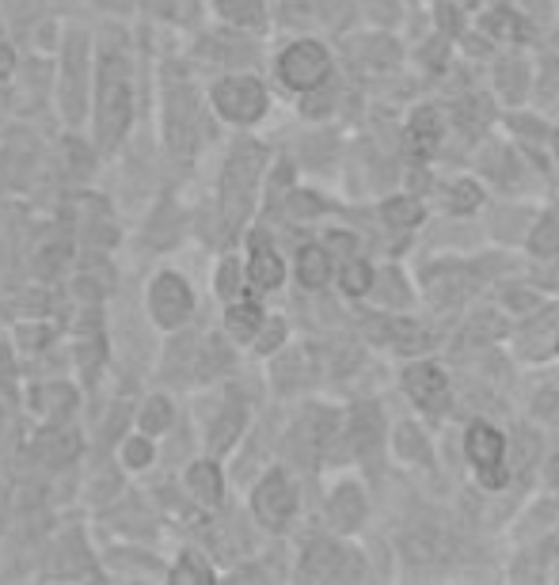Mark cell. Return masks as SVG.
Listing matches in <instances>:
<instances>
[{
	"mask_svg": "<svg viewBox=\"0 0 559 585\" xmlns=\"http://www.w3.org/2000/svg\"><path fill=\"white\" fill-rule=\"evenodd\" d=\"M278 76L293 92H316L331 76V57L320 42H293L286 54L278 57Z\"/></svg>",
	"mask_w": 559,
	"mask_h": 585,
	"instance_id": "obj_5",
	"label": "cell"
},
{
	"mask_svg": "<svg viewBox=\"0 0 559 585\" xmlns=\"http://www.w3.org/2000/svg\"><path fill=\"white\" fill-rule=\"evenodd\" d=\"M12 69H16V50L0 42V80H4V76H12Z\"/></svg>",
	"mask_w": 559,
	"mask_h": 585,
	"instance_id": "obj_39",
	"label": "cell"
},
{
	"mask_svg": "<svg viewBox=\"0 0 559 585\" xmlns=\"http://www.w3.org/2000/svg\"><path fill=\"white\" fill-rule=\"evenodd\" d=\"M449 198H453V209H457V213L480 206V190L472 187V183H453V187H449Z\"/></svg>",
	"mask_w": 559,
	"mask_h": 585,
	"instance_id": "obj_35",
	"label": "cell"
},
{
	"mask_svg": "<svg viewBox=\"0 0 559 585\" xmlns=\"http://www.w3.org/2000/svg\"><path fill=\"white\" fill-rule=\"evenodd\" d=\"M347 437L358 456L377 453V445H381V411H377V407H358L354 418H350Z\"/></svg>",
	"mask_w": 559,
	"mask_h": 585,
	"instance_id": "obj_16",
	"label": "cell"
},
{
	"mask_svg": "<svg viewBox=\"0 0 559 585\" xmlns=\"http://www.w3.org/2000/svg\"><path fill=\"white\" fill-rule=\"evenodd\" d=\"M39 460L42 464H50V468H61V464H73L80 456V437L73 430H54V434H46L39 441Z\"/></svg>",
	"mask_w": 559,
	"mask_h": 585,
	"instance_id": "obj_20",
	"label": "cell"
},
{
	"mask_svg": "<svg viewBox=\"0 0 559 585\" xmlns=\"http://www.w3.org/2000/svg\"><path fill=\"white\" fill-rule=\"evenodd\" d=\"M381 217H385L392 228H415V225H423L426 209H423V202H415V198H392V202H385Z\"/></svg>",
	"mask_w": 559,
	"mask_h": 585,
	"instance_id": "obj_25",
	"label": "cell"
},
{
	"mask_svg": "<svg viewBox=\"0 0 559 585\" xmlns=\"http://www.w3.org/2000/svg\"><path fill=\"white\" fill-rule=\"evenodd\" d=\"M533 415L559 426V392H540L537 403H533Z\"/></svg>",
	"mask_w": 559,
	"mask_h": 585,
	"instance_id": "obj_37",
	"label": "cell"
},
{
	"mask_svg": "<svg viewBox=\"0 0 559 585\" xmlns=\"http://www.w3.org/2000/svg\"><path fill=\"white\" fill-rule=\"evenodd\" d=\"M339 285H343V293L350 297H366L369 289H373V266L366 259H358V255H350L343 270H339Z\"/></svg>",
	"mask_w": 559,
	"mask_h": 585,
	"instance_id": "obj_24",
	"label": "cell"
},
{
	"mask_svg": "<svg viewBox=\"0 0 559 585\" xmlns=\"http://www.w3.org/2000/svg\"><path fill=\"white\" fill-rule=\"evenodd\" d=\"M240 430H244V411L240 407H229L225 415L213 422V437H210V445H213V453H221V449H229L232 441L240 437Z\"/></svg>",
	"mask_w": 559,
	"mask_h": 585,
	"instance_id": "obj_27",
	"label": "cell"
},
{
	"mask_svg": "<svg viewBox=\"0 0 559 585\" xmlns=\"http://www.w3.org/2000/svg\"><path fill=\"white\" fill-rule=\"evenodd\" d=\"M35 399H39V407L50 418L69 415V411L77 407V392H73L69 384H46V388H39V392H35Z\"/></svg>",
	"mask_w": 559,
	"mask_h": 585,
	"instance_id": "obj_26",
	"label": "cell"
},
{
	"mask_svg": "<svg viewBox=\"0 0 559 585\" xmlns=\"http://www.w3.org/2000/svg\"><path fill=\"white\" fill-rule=\"evenodd\" d=\"M525 80H529V73H525L521 61H502L499 73H495V84H499V92L506 99H521L525 95Z\"/></svg>",
	"mask_w": 559,
	"mask_h": 585,
	"instance_id": "obj_29",
	"label": "cell"
},
{
	"mask_svg": "<svg viewBox=\"0 0 559 585\" xmlns=\"http://www.w3.org/2000/svg\"><path fill=\"white\" fill-rule=\"evenodd\" d=\"M187 491H191L194 502L202 506H217L221 494H225V479H221V468L213 460H198L187 468Z\"/></svg>",
	"mask_w": 559,
	"mask_h": 585,
	"instance_id": "obj_13",
	"label": "cell"
},
{
	"mask_svg": "<svg viewBox=\"0 0 559 585\" xmlns=\"http://www.w3.org/2000/svg\"><path fill=\"white\" fill-rule=\"evenodd\" d=\"M396 449H400V456H407V460H423L426 441L415 426H400V430H396Z\"/></svg>",
	"mask_w": 559,
	"mask_h": 585,
	"instance_id": "obj_33",
	"label": "cell"
},
{
	"mask_svg": "<svg viewBox=\"0 0 559 585\" xmlns=\"http://www.w3.org/2000/svg\"><path fill=\"white\" fill-rule=\"evenodd\" d=\"M263 164H267V152L259 145H251V141L232 149L229 164H225V179H221V209H225V225L229 228H236L248 217Z\"/></svg>",
	"mask_w": 559,
	"mask_h": 585,
	"instance_id": "obj_1",
	"label": "cell"
},
{
	"mask_svg": "<svg viewBox=\"0 0 559 585\" xmlns=\"http://www.w3.org/2000/svg\"><path fill=\"white\" fill-rule=\"evenodd\" d=\"M347 551H339L331 540H312L301 559V578L305 582H339L347 578Z\"/></svg>",
	"mask_w": 559,
	"mask_h": 585,
	"instance_id": "obj_10",
	"label": "cell"
},
{
	"mask_svg": "<svg viewBox=\"0 0 559 585\" xmlns=\"http://www.w3.org/2000/svg\"><path fill=\"white\" fill-rule=\"evenodd\" d=\"M544 475H548V483H552V487H559V453L552 456V460H548V468H544Z\"/></svg>",
	"mask_w": 559,
	"mask_h": 585,
	"instance_id": "obj_41",
	"label": "cell"
},
{
	"mask_svg": "<svg viewBox=\"0 0 559 585\" xmlns=\"http://www.w3.org/2000/svg\"><path fill=\"white\" fill-rule=\"evenodd\" d=\"M328 244L331 247H339V255H354V247H358V240H354V236H347V232H331L328 236Z\"/></svg>",
	"mask_w": 559,
	"mask_h": 585,
	"instance_id": "obj_38",
	"label": "cell"
},
{
	"mask_svg": "<svg viewBox=\"0 0 559 585\" xmlns=\"http://www.w3.org/2000/svg\"><path fill=\"white\" fill-rule=\"evenodd\" d=\"M350 54L358 57L362 65H373V69H392L400 61V46L388 35H366L350 46Z\"/></svg>",
	"mask_w": 559,
	"mask_h": 585,
	"instance_id": "obj_18",
	"label": "cell"
},
{
	"mask_svg": "<svg viewBox=\"0 0 559 585\" xmlns=\"http://www.w3.org/2000/svg\"><path fill=\"white\" fill-rule=\"evenodd\" d=\"M99 149H115L122 133L130 126V84H126V65L122 61H103L99 76Z\"/></svg>",
	"mask_w": 559,
	"mask_h": 585,
	"instance_id": "obj_2",
	"label": "cell"
},
{
	"mask_svg": "<svg viewBox=\"0 0 559 585\" xmlns=\"http://www.w3.org/2000/svg\"><path fill=\"white\" fill-rule=\"evenodd\" d=\"M556 350H559V335H556Z\"/></svg>",
	"mask_w": 559,
	"mask_h": 585,
	"instance_id": "obj_44",
	"label": "cell"
},
{
	"mask_svg": "<svg viewBox=\"0 0 559 585\" xmlns=\"http://www.w3.org/2000/svg\"><path fill=\"white\" fill-rule=\"evenodd\" d=\"M552 152H556V160H559V126H556V133H552Z\"/></svg>",
	"mask_w": 559,
	"mask_h": 585,
	"instance_id": "obj_43",
	"label": "cell"
},
{
	"mask_svg": "<svg viewBox=\"0 0 559 585\" xmlns=\"http://www.w3.org/2000/svg\"><path fill=\"white\" fill-rule=\"evenodd\" d=\"M213 107L236 126H251L267 114V88L255 76H225L213 88Z\"/></svg>",
	"mask_w": 559,
	"mask_h": 585,
	"instance_id": "obj_4",
	"label": "cell"
},
{
	"mask_svg": "<svg viewBox=\"0 0 559 585\" xmlns=\"http://www.w3.org/2000/svg\"><path fill=\"white\" fill-rule=\"evenodd\" d=\"M122 464L134 468V472L149 468V464H153V437L149 434L126 437V441H122Z\"/></svg>",
	"mask_w": 559,
	"mask_h": 585,
	"instance_id": "obj_28",
	"label": "cell"
},
{
	"mask_svg": "<svg viewBox=\"0 0 559 585\" xmlns=\"http://www.w3.org/2000/svg\"><path fill=\"white\" fill-rule=\"evenodd\" d=\"M248 282L255 285L259 293H274L278 285L286 282V263H282V255H278L270 244H263V240H255V244H251Z\"/></svg>",
	"mask_w": 559,
	"mask_h": 585,
	"instance_id": "obj_11",
	"label": "cell"
},
{
	"mask_svg": "<svg viewBox=\"0 0 559 585\" xmlns=\"http://www.w3.org/2000/svg\"><path fill=\"white\" fill-rule=\"evenodd\" d=\"M529 251L540 255V259H556L559 255V209L540 217V225L529 236Z\"/></svg>",
	"mask_w": 559,
	"mask_h": 585,
	"instance_id": "obj_22",
	"label": "cell"
},
{
	"mask_svg": "<svg viewBox=\"0 0 559 585\" xmlns=\"http://www.w3.org/2000/svg\"><path fill=\"white\" fill-rule=\"evenodd\" d=\"M164 16L175 19V23H191L198 16V0H160Z\"/></svg>",
	"mask_w": 559,
	"mask_h": 585,
	"instance_id": "obj_36",
	"label": "cell"
},
{
	"mask_svg": "<svg viewBox=\"0 0 559 585\" xmlns=\"http://www.w3.org/2000/svg\"><path fill=\"white\" fill-rule=\"evenodd\" d=\"M251 513L263 529L278 532L290 525V517L297 513V487L290 483L286 472H270L259 479V487L251 494Z\"/></svg>",
	"mask_w": 559,
	"mask_h": 585,
	"instance_id": "obj_6",
	"label": "cell"
},
{
	"mask_svg": "<svg viewBox=\"0 0 559 585\" xmlns=\"http://www.w3.org/2000/svg\"><path fill=\"white\" fill-rule=\"evenodd\" d=\"M61 103L65 114L80 122L84 103H88V38L73 31L65 42V73H61Z\"/></svg>",
	"mask_w": 559,
	"mask_h": 585,
	"instance_id": "obj_9",
	"label": "cell"
},
{
	"mask_svg": "<svg viewBox=\"0 0 559 585\" xmlns=\"http://www.w3.org/2000/svg\"><path fill=\"white\" fill-rule=\"evenodd\" d=\"M442 114L434 111V107H423V111L411 114V122H407V149H411V156H419V160H426L430 152L442 145Z\"/></svg>",
	"mask_w": 559,
	"mask_h": 585,
	"instance_id": "obj_12",
	"label": "cell"
},
{
	"mask_svg": "<svg viewBox=\"0 0 559 585\" xmlns=\"http://www.w3.org/2000/svg\"><path fill=\"white\" fill-rule=\"evenodd\" d=\"M464 453L472 460V468L480 475V483L487 491H502L506 487V434L491 422H472L464 434Z\"/></svg>",
	"mask_w": 559,
	"mask_h": 585,
	"instance_id": "obj_3",
	"label": "cell"
},
{
	"mask_svg": "<svg viewBox=\"0 0 559 585\" xmlns=\"http://www.w3.org/2000/svg\"><path fill=\"white\" fill-rule=\"evenodd\" d=\"M282 339H286V323L270 320V323L259 327V335H255V350H259V354H270V350H278V346H282Z\"/></svg>",
	"mask_w": 559,
	"mask_h": 585,
	"instance_id": "obj_34",
	"label": "cell"
},
{
	"mask_svg": "<svg viewBox=\"0 0 559 585\" xmlns=\"http://www.w3.org/2000/svg\"><path fill=\"white\" fill-rule=\"evenodd\" d=\"M293 209H301V213H316V209H320V198H312V194H305V190H297V194H293Z\"/></svg>",
	"mask_w": 559,
	"mask_h": 585,
	"instance_id": "obj_40",
	"label": "cell"
},
{
	"mask_svg": "<svg viewBox=\"0 0 559 585\" xmlns=\"http://www.w3.org/2000/svg\"><path fill=\"white\" fill-rule=\"evenodd\" d=\"M400 380H404L407 399H411L419 411H426V415H445V411H449L453 392H449V380H445V373L438 365L415 361V365H407Z\"/></svg>",
	"mask_w": 559,
	"mask_h": 585,
	"instance_id": "obj_8",
	"label": "cell"
},
{
	"mask_svg": "<svg viewBox=\"0 0 559 585\" xmlns=\"http://www.w3.org/2000/svg\"><path fill=\"white\" fill-rule=\"evenodd\" d=\"M328 517L335 529H343V532L358 529L362 517H366V498H362V491H358V487H339L328 502Z\"/></svg>",
	"mask_w": 559,
	"mask_h": 585,
	"instance_id": "obj_14",
	"label": "cell"
},
{
	"mask_svg": "<svg viewBox=\"0 0 559 585\" xmlns=\"http://www.w3.org/2000/svg\"><path fill=\"white\" fill-rule=\"evenodd\" d=\"M217 293L225 297V301H236L240 293H244V270L236 259H225V263L217 266Z\"/></svg>",
	"mask_w": 559,
	"mask_h": 585,
	"instance_id": "obj_31",
	"label": "cell"
},
{
	"mask_svg": "<svg viewBox=\"0 0 559 585\" xmlns=\"http://www.w3.org/2000/svg\"><path fill=\"white\" fill-rule=\"evenodd\" d=\"M468 4H472V0H468Z\"/></svg>",
	"mask_w": 559,
	"mask_h": 585,
	"instance_id": "obj_45",
	"label": "cell"
},
{
	"mask_svg": "<svg viewBox=\"0 0 559 585\" xmlns=\"http://www.w3.org/2000/svg\"><path fill=\"white\" fill-rule=\"evenodd\" d=\"M217 16L232 27H255L263 23V0H217Z\"/></svg>",
	"mask_w": 559,
	"mask_h": 585,
	"instance_id": "obj_23",
	"label": "cell"
},
{
	"mask_svg": "<svg viewBox=\"0 0 559 585\" xmlns=\"http://www.w3.org/2000/svg\"><path fill=\"white\" fill-rule=\"evenodd\" d=\"M483 31L495 38H506V42H518L521 38V19L514 12H506V8H495V12H487L483 16Z\"/></svg>",
	"mask_w": 559,
	"mask_h": 585,
	"instance_id": "obj_30",
	"label": "cell"
},
{
	"mask_svg": "<svg viewBox=\"0 0 559 585\" xmlns=\"http://www.w3.org/2000/svg\"><path fill=\"white\" fill-rule=\"evenodd\" d=\"M267 323V316H263V308L255 301H229V312H225V331H229L236 342H251L255 335H259V327Z\"/></svg>",
	"mask_w": 559,
	"mask_h": 585,
	"instance_id": "obj_15",
	"label": "cell"
},
{
	"mask_svg": "<svg viewBox=\"0 0 559 585\" xmlns=\"http://www.w3.org/2000/svg\"><path fill=\"white\" fill-rule=\"evenodd\" d=\"M544 551H548V555H559V532L548 540V544H544Z\"/></svg>",
	"mask_w": 559,
	"mask_h": 585,
	"instance_id": "obj_42",
	"label": "cell"
},
{
	"mask_svg": "<svg viewBox=\"0 0 559 585\" xmlns=\"http://www.w3.org/2000/svg\"><path fill=\"white\" fill-rule=\"evenodd\" d=\"M369 335H377V339L388 342V346H396V350H423L426 342H430V335H426L423 327L404 323V320L369 323Z\"/></svg>",
	"mask_w": 559,
	"mask_h": 585,
	"instance_id": "obj_17",
	"label": "cell"
},
{
	"mask_svg": "<svg viewBox=\"0 0 559 585\" xmlns=\"http://www.w3.org/2000/svg\"><path fill=\"white\" fill-rule=\"evenodd\" d=\"M149 312H153L156 327H164V331L183 327V323H187V316L194 312L191 285L183 282L179 274H172V270L156 274L153 285H149Z\"/></svg>",
	"mask_w": 559,
	"mask_h": 585,
	"instance_id": "obj_7",
	"label": "cell"
},
{
	"mask_svg": "<svg viewBox=\"0 0 559 585\" xmlns=\"http://www.w3.org/2000/svg\"><path fill=\"white\" fill-rule=\"evenodd\" d=\"M172 582H213V570L194 551H187V555H179V563L172 567Z\"/></svg>",
	"mask_w": 559,
	"mask_h": 585,
	"instance_id": "obj_32",
	"label": "cell"
},
{
	"mask_svg": "<svg viewBox=\"0 0 559 585\" xmlns=\"http://www.w3.org/2000/svg\"><path fill=\"white\" fill-rule=\"evenodd\" d=\"M172 403L164 396H149L145 403H141V415H137V426H141V434H149V437H160V434H168V426H172Z\"/></svg>",
	"mask_w": 559,
	"mask_h": 585,
	"instance_id": "obj_21",
	"label": "cell"
},
{
	"mask_svg": "<svg viewBox=\"0 0 559 585\" xmlns=\"http://www.w3.org/2000/svg\"><path fill=\"white\" fill-rule=\"evenodd\" d=\"M331 278V255L324 247H301L297 251V282L305 289H324Z\"/></svg>",
	"mask_w": 559,
	"mask_h": 585,
	"instance_id": "obj_19",
	"label": "cell"
}]
</instances>
